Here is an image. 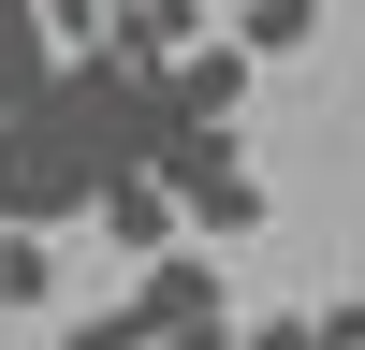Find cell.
Listing matches in <instances>:
<instances>
[{"mask_svg":"<svg viewBox=\"0 0 365 350\" xmlns=\"http://www.w3.org/2000/svg\"><path fill=\"white\" fill-rule=\"evenodd\" d=\"M58 292V233H0V307H44Z\"/></svg>","mask_w":365,"mask_h":350,"instance_id":"cell-6","label":"cell"},{"mask_svg":"<svg viewBox=\"0 0 365 350\" xmlns=\"http://www.w3.org/2000/svg\"><path fill=\"white\" fill-rule=\"evenodd\" d=\"M234 350H322V307H278V321H234Z\"/></svg>","mask_w":365,"mask_h":350,"instance_id":"cell-9","label":"cell"},{"mask_svg":"<svg viewBox=\"0 0 365 350\" xmlns=\"http://www.w3.org/2000/svg\"><path fill=\"white\" fill-rule=\"evenodd\" d=\"M307 29H322V0H249V29H234V44H249V58H292Z\"/></svg>","mask_w":365,"mask_h":350,"instance_id":"cell-7","label":"cell"},{"mask_svg":"<svg viewBox=\"0 0 365 350\" xmlns=\"http://www.w3.org/2000/svg\"><path fill=\"white\" fill-rule=\"evenodd\" d=\"M161 204H175V233H205V248H220V233H263V175H249V146L234 132H161Z\"/></svg>","mask_w":365,"mask_h":350,"instance_id":"cell-1","label":"cell"},{"mask_svg":"<svg viewBox=\"0 0 365 350\" xmlns=\"http://www.w3.org/2000/svg\"><path fill=\"white\" fill-rule=\"evenodd\" d=\"M249 73H263V58L234 44V29H205L190 58H161V73H146V88H161V132H234V102H249Z\"/></svg>","mask_w":365,"mask_h":350,"instance_id":"cell-3","label":"cell"},{"mask_svg":"<svg viewBox=\"0 0 365 350\" xmlns=\"http://www.w3.org/2000/svg\"><path fill=\"white\" fill-rule=\"evenodd\" d=\"M161 350H234V307H190V321H161Z\"/></svg>","mask_w":365,"mask_h":350,"instance_id":"cell-10","label":"cell"},{"mask_svg":"<svg viewBox=\"0 0 365 350\" xmlns=\"http://www.w3.org/2000/svg\"><path fill=\"white\" fill-rule=\"evenodd\" d=\"M88 219H103V248H132V262L190 248V233H175V204H161V175H103V190H88Z\"/></svg>","mask_w":365,"mask_h":350,"instance_id":"cell-4","label":"cell"},{"mask_svg":"<svg viewBox=\"0 0 365 350\" xmlns=\"http://www.w3.org/2000/svg\"><path fill=\"white\" fill-rule=\"evenodd\" d=\"M88 190H103V175L73 161L58 117H0V233H73Z\"/></svg>","mask_w":365,"mask_h":350,"instance_id":"cell-2","label":"cell"},{"mask_svg":"<svg viewBox=\"0 0 365 350\" xmlns=\"http://www.w3.org/2000/svg\"><path fill=\"white\" fill-rule=\"evenodd\" d=\"M58 350H161V321H146L132 292H117V307H88V321H73V336H58Z\"/></svg>","mask_w":365,"mask_h":350,"instance_id":"cell-8","label":"cell"},{"mask_svg":"<svg viewBox=\"0 0 365 350\" xmlns=\"http://www.w3.org/2000/svg\"><path fill=\"white\" fill-rule=\"evenodd\" d=\"M58 73V0H0V117H29Z\"/></svg>","mask_w":365,"mask_h":350,"instance_id":"cell-5","label":"cell"}]
</instances>
